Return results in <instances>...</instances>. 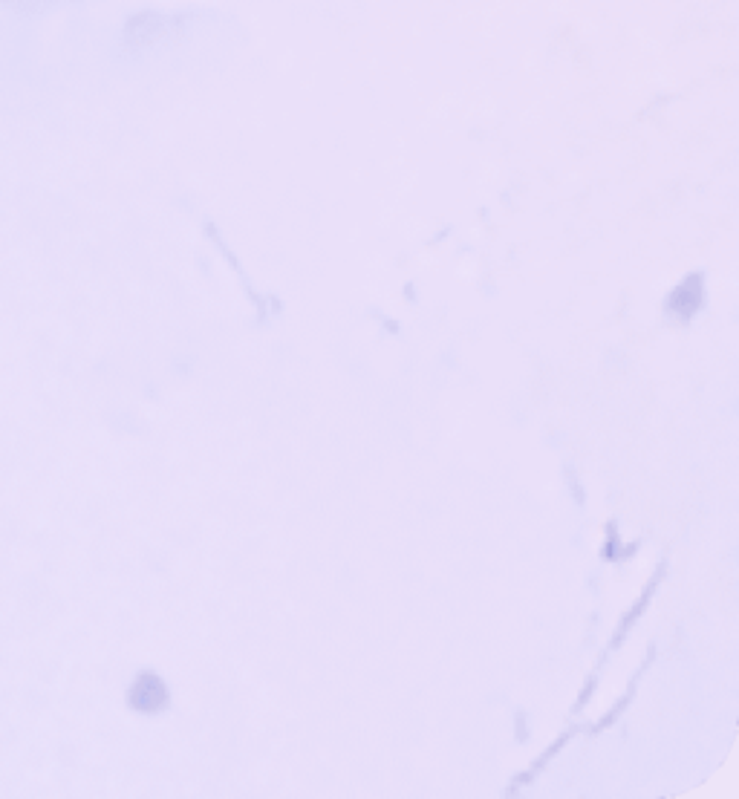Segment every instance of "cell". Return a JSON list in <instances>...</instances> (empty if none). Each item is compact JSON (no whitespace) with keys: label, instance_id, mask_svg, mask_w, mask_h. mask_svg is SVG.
<instances>
[{"label":"cell","instance_id":"6da1fadb","mask_svg":"<svg viewBox=\"0 0 739 799\" xmlns=\"http://www.w3.org/2000/svg\"><path fill=\"white\" fill-rule=\"evenodd\" d=\"M168 26H171V21L162 18V15H153V12H148V15H136V18L128 24V41L133 47L156 44V41L165 38Z\"/></svg>","mask_w":739,"mask_h":799},{"label":"cell","instance_id":"7a4b0ae2","mask_svg":"<svg viewBox=\"0 0 739 799\" xmlns=\"http://www.w3.org/2000/svg\"><path fill=\"white\" fill-rule=\"evenodd\" d=\"M130 701L139 707V710H159L165 704V687L156 675H142L136 684H133V693Z\"/></svg>","mask_w":739,"mask_h":799},{"label":"cell","instance_id":"3957f363","mask_svg":"<svg viewBox=\"0 0 739 799\" xmlns=\"http://www.w3.org/2000/svg\"><path fill=\"white\" fill-rule=\"evenodd\" d=\"M673 306L682 312V315H690L696 306H699V280H688L679 292H676V298H673Z\"/></svg>","mask_w":739,"mask_h":799},{"label":"cell","instance_id":"277c9868","mask_svg":"<svg viewBox=\"0 0 739 799\" xmlns=\"http://www.w3.org/2000/svg\"><path fill=\"white\" fill-rule=\"evenodd\" d=\"M55 3H64V0H9V6H24V9H44Z\"/></svg>","mask_w":739,"mask_h":799}]
</instances>
